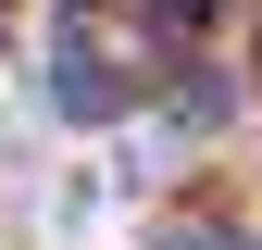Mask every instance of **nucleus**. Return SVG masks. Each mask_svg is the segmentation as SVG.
<instances>
[{
    "label": "nucleus",
    "instance_id": "obj_1",
    "mask_svg": "<svg viewBox=\"0 0 262 250\" xmlns=\"http://www.w3.org/2000/svg\"><path fill=\"white\" fill-rule=\"evenodd\" d=\"M50 100L75 113V125H113V113H125V75H113L88 38H62V62H50Z\"/></svg>",
    "mask_w": 262,
    "mask_h": 250
},
{
    "label": "nucleus",
    "instance_id": "obj_2",
    "mask_svg": "<svg viewBox=\"0 0 262 250\" xmlns=\"http://www.w3.org/2000/svg\"><path fill=\"white\" fill-rule=\"evenodd\" d=\"M162 250H250L237 225H162Z\"/></svg>",
    "mask_w": 262,
    "mask_h": 250
}]
</instances>
